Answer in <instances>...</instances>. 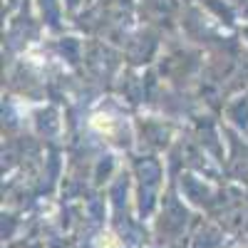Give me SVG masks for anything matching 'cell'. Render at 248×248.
<instances>
[{
    "mask_svg": "<svg viewBox=\"0 0 248 248\" xmlns=\"http://www.w3.org/2000/svg\"><path fill=\"white\" fill-rule=\"evenodd\" d=\"M92 127L102 134H114V122L109 114H94L92 117Z\"/></svg>",
    "mask_w": 248,
    "mask_h": 248,
    "instance_id": "1",
    "label": "cell"
}]
</instances>
